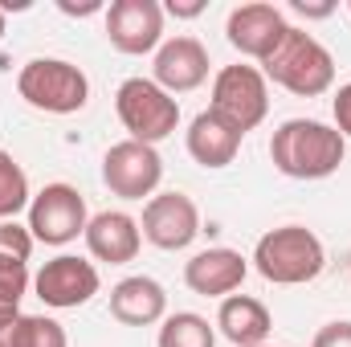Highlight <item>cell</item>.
<instances>
[{"instance_id":"obj_1","label":"cell","mask_w":351,"mask_h":347,"mask_svg":"<svg viewBox=\"0 0 351 347\" xmlns=\"http://www.w3.org/2000/svg\"><path fill=\"white\" fill-rule=\"evenodd\" d=\"M348 139L319 119H286L269 139L274 168L290 180H327L339 172Z\"/></svg>"},{"instance_id":"obj_2","label":"cell","mask_w":351,"mask_h":347,"mask_svg":"<svg viewBox=\"0 0 351 347\" xmlns=\"http://www.w3.org/2000/svg\"><path fill=\"white\" fill-rule=\"evenodd\" d=\"M262 66H265L262 74L269 82H278L282 90H290L298 98H319V94H327L335 86V58H331V49L319 37H311L306 29H294V25L282 33V41L274 45V53Z\"/></svg>"},{"instance_id":"obj_3","label":"cell","mask_w":351,"mask_h":347,"mask_svg":"<svg viewBox=\"0 0 351 347\" xmlns=\"http://www.w3.org/2000/svg\"><path fill=\"white\" fill-rule=\"evenodd\" d=\"M323 265H327L323 241L306 225L269 229L254 246V270L274 286H306L323 274Z\"/></svg>"},{"instance_id":"obj_4","label":"cell","mask_w":351,"mask_h":347,"mask_svg":"<svg viewBox=\"0 0 351 347\" xmlns=\"http://www.w3.org/2000/svg\"><path fill=\"white\" fill-rule=\"evenodd\" d=\"M16 94L45 115H78L90 102V82L74 62L62 58H33L16 74Z\"/></svg>"},{"instance_id":"obj_5","label":"cell","mask_w":351,"mask_h":347,"mask_svg":"<svg viewBox=\"0 0 351 347\" xmlns=\"http://www.w3.org/2000/svg\"><path fill=\"white\" fill-rule=\"evenodd\" d=\"M114 115L135 143H152V147L180 127V102L152 78H127L114 90Z\"/></svg>"},{"instance_id":"obj_6","label":"cell","mask_w":351,"mask_h":347,"mask_svg":"<svg viewBox=\"0 0 351 347\" xmlns=\"http://www.w3.org/2000/svg\"><path fill=\"white\" fill-rule=\"evenodd\" d=\"M208 110L217 119H225L237 135H250L269 115L265 74L258 66H225L213 78V102H208Z\"/></svg>"},{"instance_id":"obj_7","label":"cell","mask_w":351,"mask_h":347,"mask_svg":"<svg viewBox=\"0 0 351 347\" xmlns=\"http://www.w3.org/2000/svg\"><path fill=\"white\" fill-rule=\"evenodd\" d=\"M86 196L74 184H45L33 200H29V233L33 241L45 246H70L78 241V233H86Z\"/></svg>"},{"instance_id":"obj_8","label":"cell","mask_w":351,"mask_h":347,"mask_svg":"<svg viewBox=\"0 0 351 347\" xmlns=\"http://www.w3.org/2000/svg\"><path fill=\"white\" fill-rule=\"evenodd\" d=\"M164 180V160L152 143H135V139H123L114 147H106L102 156V184L123 196V200H143V196H156Z\"/></svg>"},{"instance_id":"obj_9","label":"cell","mask_w":351,"mask_h":347,"mask_svg":"<svg viewBox=\"0 0 351 347\" xmlns=\"http://www.w3.org/2000/svg\"><path fill=\"white\" fill-rule=\"evenodd\" d=\"M106 41L127 58L156 53L164 45V8L156 0H114L106 8Z\"/></svg>"},{"instance_id":"obj_10","label":"cell","mask_w":351,"mask_h":347,"mask_svg":"<svg viewBox=\"0 0 351 347\" xmlns=\"http://www.w3.org/2000/svg\"><path fill=\"white\" fill-rule=\"evenodd\" d=\"M139 233L156 250H188L200 233V208L184 192H156L143 208Z\"/></svg>"},{"instance_id":"obj_11","label":"cell","mask_w":351,"mask_h":347,"mask_svg":"<svg viewBox=\"0 0 351 347\" xmlns=\"http://www.w3.org/2000/svg\"><path fill=\"white\" fill-rule=\"evenodd\" d=\"M33 290L45 307L53 311H74V307H86L90 298L98 294V270L94 261L74 258V254H62V258L45 261L33 278Z\"/></svg>"},{"instance_id":"obj_12","label":"cell","mask_w":351,"mask_h":347,"mask_svg":"<svg viewBox=\"0 0 351 347\" xmlns=\"http://www.w3.org/2000/svg\"><path fill=\"white\" fill-rule=\"evenodd\" d=\"M286 29H290V25H286V16H282L278 4H241V8H233L229 21H225L229 45H233L237 53H245V58H258V62H265V58L274 53V45L282 41Z\"/></svg>"},{"instance_id":"obj_13","label":"cell","mask_w":351,"mask_h":347,"mask_svg":"<svg viewBox=\"0 0 351 347\" xmlns=\"http://www.w3.org/2000/svg\"><path fill=\"white\" fill-rule=\"evenodd\" d=\"M208 49L196 41V37H172V41H164L160 49H156V62H152V82L160 90H168V94H188V90L204 86V78H208Z\"/></svg>"},{"instance_id":"obj_14","label":"cell","mask_w":351,"mask_h":347,"mask_svg":"<svg viewBox=\"0 0 351 347\" xmlns=\"http://www.w3.org/2000/svg\"><path fill=\"white\" fill-rule=\"evenodd\" d=\"M245 274H250V261L241 258L237 250H225V246L200 250L196 258L184 265V282L200 298H229L245 282Z\"/></svg>"},{"instance_id":"obj_15","label":"cell","mask_w":351,"mask_h":347,"mask_svg":"<svg viewBox=\"0 0 351 347\" xmlns=\"http://www.w3.org/2000/svg\"><path fill=\"white\" fill-rule=\"evenodd\" d=\"M86 250L90 258L106 261V265H127V261L139 258V246H143V233H139V221L131 213H98L90 217L86 225Z\"/></svg>"},{"instance_id":"obj_16","label":"cell","mask_w":351,"mask_h":347,"mask_svg":"<svg viewBox=\"0 0 351 347\" xmlns=\"http://www.w3.org/2000/svg\"><path fill=\"white\" fill-rule=\"evenodd\" d=\"M110 315L123 327L164 323V315H168V290L156 278H147V274H131V278H123L110 290Z\"/></svg>"},{"instance_id":"obj_17","label":"cell","mask_w":351,"mask_h":347,"mask_svg":"<svg viewBox=\"0 0 351 347\" xmlns=\"http://www.w3.org/2000/svg\"><path fill=\"white\" fill-rule=\"evenodd\" d=\"M241 139L225 119H217L213 110H200L192 123H188V156L200 164V168H229L241 152Z\"/></svg>"},{"instance_id":"obj_18","label":"cell","mask_w":351,"mask_h":347,"mask_svg":"<svg viewBox=\"0 0 351 347\" xmlns=\"http://www.w3.org/2000/svg\"><path fill=\"white\" fill-rule=\"evenodd\" d=\"M217 327L233 347H262L274 331V319H269L265 302L250 298V294H229V298H221Z\"/></svg>"},{"instance_id":"obj_19","label":"cell","mask_w":351,"mask_h":347,"mask_svg":"<svg viewBox=\"0 0 351 347\" xmlns=\"http://www.w3.org/2000/svg\"><path fill=\"white\" fill-rule=\"evenodd\" d=\"M4 344L8 347H70V335H66V327H62L58 319H49V315H21V319L8 327Z\"/></svg>"},{"instance_id":"obj_20","label":"cell","mask_w":351,"mask_h":347,"mask_svg":"<svg viewBox=\"0 0 351 347\" xmlns=\"http://www.w3.org/2000/svg\"><path fill=\"white\" fill-rule=\"evenodd\" d=\"M160 347H217V331L208 327L204 315H192V311H176L164 319L160 327Z\"/></svg>"},{"instance_id":"obj_21","label":"cell","mask_w":351,"mask_h":347,"mask_svg":"<svg viewBox=\"0 0 351 347\" xmlns=\"http://www.w3.org/2000/svg\"><path fill=\"white\" fill-rule=\"evenodd\" d=\"M29 290V261L0 258V331L8 335V327L21 319V298Z\"/></svg>"},{"instance_id":"obj_22","label":"cell","mask_w":351,"mask_h":347,"mask_svg":"<svg viewBox=\"0 0 351 347\" xmlns=\"http://www.w3.org/2000/svg\"><path fill=\"white\" fill-rule=\"evenodd\" d=\"M33 200L29 192V176L25 168L0 147V221H16V213H25Z\"/></svg>"},{"instance_id":"obj_23","label":"cell","mask_w":351,"mask_h":347,"mask_svg":"<svg viewBox=\"0 0 351 347\" xmlns=\"http://www.w3.org/2000/svg\"><path fill=\"white\" fill-rule=\"evenodd\" d=\"M29 254H33V233H29V225L0 221V258L29 261Z\"/></svg>"},{"instance_id":"obj_24","label":"cell","mask_w":351,"mask_h":347,"mask_svg":"<svg viewBox=\"0 0 351 347\" xmlns=\"http://www.w3.org/2000/svg\"><path fill=\"white\" fill-rule=\"evenodd\" d=\"M311 347H351V323H327L319 327V335L311 339Z\"/></svg>"},{"instance_id":"obj_25","label":"cell","mask_w":351,"mask_h":347,"mask_svg":"<svg viewBox=\"0 0 351 347\" xmlns=\"http://www.w3.org/2000/svg\"><path fill=\"white\" fill-rule=\"evenodd\" d=\"M331 110H335V131H339L343 139H351V82L335 90V102H331Z\"/></svg>"},{"instance_id":"obj_26","label":"cell","mask_w":351,"mask_h":347,"mask_svg":"<svg viewBox=\"0 0 351 347\" xmlns=\"http://www.w3.org/2000/svg\"><path fill=\"white\" fill-rule=\"evenodd\" d=\"M168 12H172V16H184V21H192V16L204 12V0H168Z\"/></svg>"},{"instance_id":"obj_27","label":"cell","mask_w":351,"mask_h":347,"mask_svg":"<svg viewBox=\"0 0 351 347\" xmlns=\"http://www.w3.org/2000/svg\"><path fill=\"white\" fill-rule=\"evenodd\" d=\"M290 8L302 12V16H331V12H335V4H306V0H294Z\"/></svg>"},{"instance_id":"obj_28","label":"cell","mask_w":351,"mask_h":347,"mask_svg":"<svg viewBox=\"0 0 351 347\" xmlns=\"http://www.w3.org/2000/svg\"><path fill=\"white\" fill-rule=\"evenodd\" d=\"M58 8H62V12H70V16H86V12H98L102 4H98V0H86V4H70V0H58Z\"/></svg>"},{"instance_id":"obj_29","label":"cell","mask_w":351,"mask_h":347,"mask_svg":"<svg viewBox=\"0 0 351 347\" xmlns=\"http://www.w3.org/2000/svg\"><path fill=\"white\" fill-rule=\"evenodd\" d=\"M0 37H4V8H0Z\"/></svg>"},{"instance_id":"obj_30","label":"cell","mask_w":351,"mask_h":347,"mask_svg":"<svg viewBox=\"0 0 351 347\" xmlns=\"http://www.w3.org/2000/svg\"><path fill=\"white\" fill-rule=\"evenodd\" d=\"M0 347H8V344H4V339H0Z\"/></svg>"},{"instance_id":"obj_31","label":"cell","mask_w":351,"mask_h":347,"mask_svg":"<svg viewBox=\"0 0 351 347\" xmlns=\"http://www.w3.org/2000/svg\"><path fill=\"white\" fill-rule=\"evenodd\" d=\"M348 12H351V4H348Z\"/></svg>"},{"instance_id":"obj_32","label":"cell","mask_w":351,"mask_h":347,"mask_svg":"<svg viewBox=\"0 0 351 347\" xmlns=\"http://www.w3.org/2000/svg\"><path fill=\"white\" fill-rule=\"evenodd\" d=\"M262 347H269V344H262Z\"/></svg>"}]
</instances>
